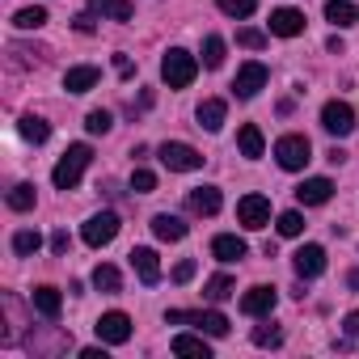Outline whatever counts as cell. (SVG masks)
<instances>
[{"label":"cell","mask_w":359,"mask_h":359,"mask_svg":"<svg viewBox=\"0 0 359 359\" xmlns=\"http://www.w3.org/2000/svg\"><path fill=\"white\" fill-rule=\"evenodd\" d=\"M254 342H258V346H283V330H275V325H258V330H254Z\"/></svg>","instance_id":"obj_37"},{"label":"cell","mask_w":359,"mask_h":359,"mask_svg":"<svg viewBox=\"0 0 359 359\" xmlns=\"http://www.w3.org/2000/svg\"><path fill=\"white\" fill-rule=\"evenodd\" d=\"M292 266H296L300 279H317V275L325 271V250H321V245H300V250L292 254Z\"/></svg>","instance_id":"obj_10"},{"label":"cell","mask_w":359,"mask_h":359,"mask_svg":"<svg viewBox=\"0 0 359 359\" xmlns=\"http://www.w3.org/2000/svg\"><path fill=\"white\" fill-rule=\"evenodd\" d=\"M39 245H43V237H39L34 229H22V233H13V254H18V258H30V254H39Z\"/></svg>","instance_id":"obj_29"},{"label":"cell","mask_w":359,"mask_h":359,"mask_svg":"<svg viewBox=\"0 0 359 359\" xmlns=\"http://www.w3.org/2000/svg\"><path fill=\"white\" fill-rule=\"evenodd\" d=\"M173 355H191V359H212V346L195 334H177L173 338Z\"/></svg>","instance_id":"obj_24"},{"label":"cell","mask_w":359,"mask_h":359,"mask_svg":"<svg viewBox=\"0 0 359 359\" xmlns=\"http://www.w3.org/2000/svg\"><path fill=\"white\" fill-rule=\"evenodd\" d=\"M224 114H229V110H224L220 97H208V102H199V110H195V118H199L203 131H220V127H224Z\"/></svg>","instance_id":"obj_20"},{"label":"cell","mask_w":359,"mask_h":359,"mask_svg":"<svg viewBox=\"0 0 359 359\" xmlns=\"http://www.w3.org/2000/svg\"><path fill=\"white\" fill-rule=\"evenodd\" d=\"M321 127H325L330 135H351V131H355V110H351L346 102H325V106H321Z\"/></svg>","instance_id":"obj_8"},{"label":"cell","mask_w":359,"mask_h":359,"mask_svg":"<svg viewBox=\"0 0 359 359\" xmlns=\"http://www.w3.org/2000/svg\"><path fill=\"white\" fill-rule=\"evenodd\" d=\"M195 325L203 334H212V338H224L229 334V317L224 313H195Z\"/></svg>","instance_id":"obj_28"},{"label":"cell","mask_w":359,"mask_h":359,"mask_svg":"<svg viewBox=\"0 0 359 359\" xmlns=\"http://www.w3.org/2000/svg\"><path fill=\"white\" fill-rule=\"evenodd\" d=\"M72 26H76V30H81V34H93V30H97V26H93V18H89V13H81V18H72Z\"/></svg>","instance_id":"obj_41"},{"label":"cell","mask_w":359,"mask_h":359,"mask_svg":"<svg viewBox=\"0 0 359 359\" xmlns=\"http://www.w3.org/2000/svg\"><path fill=\"white\" fill-rule=\"evenodd\" d=\"M152 233H156V241H182L191 229H187V220H177V216L161 212V216H152Z\"/></svg>","instance_id":"obj_19"},{"label":"cell","mask_w":359,"mask_h":359,"mask_svg":"<svg viewBox=\"0 0 359 359\" xmlns=\"http://www.w3.org/2000/svg\"><path fill=\"white\" fill-rule=\"evenodd\" d=\"M233 287H237V283H233L229 275H212L203 292H208V300H216V304H220V300H229V296H233Z\"/></svg>","instance_id":"obj_32"},{"label":"cell","mask_w":359,"mask_h":359,"mask_svg":"<svg viewBox=\"0 0 359 359\" xmlns=\"http://www.w3.org/2000/svg\"><path fill=\"white\" fill-rule=\"evenodd\" d=\"M13 26H18V30H43V26H47V9H39V5L18 9V13H13Z\"/></svg>","instance_id":"obj_27"},{"label":"cell","mask_w":359,"mask_h":359,"mask_svg":"<svg viewBox=\"0 0 359 359\" xmlns=\"http://www.w3.org/2000/svg\"><path fill=\"white\" fill-rule=\"evenodd\" d=\"M266 81H271V72H266V64H258V60H250V64H241V68H237V81H233V93H237V97H254L258 89H266Z\"/></svg>","instance_id":"obj_6"},{"label":"cell","mask_w":359,"mask_h":359,"mask_svg":"<svg viewBox=\"0 0 359 359\" xmlns=\"http://www.w3.org/2000/svg\"><path fill=\"white\" fill-rule=\"evenodd\" d=\"M346 283H351V292H359V271H351V275H346Z\"/></svg>","instance_id":"obj_45"},{"label":"cell","mask_w":359,"mask_h":359,"mask_svg":"<svg viewBox=\"0 0 359 359\" xmlns=\"http://www.w3.org/2000/svg\"><path fill=\"white\" fill-rule=\"evenodd\" d=\"M237 220H241L245 229H266V224H271V199L245 195V199L237 203Z\"/></svg>","instance_id":"obj_9"},{"label":"cell","mask_w":359,"mask_h":359,"mask_svg":"<svg viewBox=\"0 0 359 359\" xmlns=\"http://www.w3.org/2000/svg\"><path fill=\"white\" fill-rule=\"evenodd\" d=\"M9 208H13V212H30V208H34V187H30V182H18V187L9 191Z\"/></svg>","instance_id":"obj_31"},{"label":"cell","mask_w":359,"mask_h":359,"mask_svg":"<svg viewBox=\"0 0 359 359\" xmlns=\"http://www.w3.org/2000/svg\"><path fill=\"white\" fill-rule=\"evenodd\" d=\"M97 81H102V72H97L93 64H81V68H68V72H64V89H68V93H89Z\"/></svg>","instance_id":"obj_17"},{"label":"cell","mask_w":359,"mask_h":359,"mask_svg":"<svg viewBox=\"0 0 359 359\" xmlns=\"http://www.w3.org/2000/svg\"><path fill=\"white\" fill-rule=\"evenodd\" d=\"M81 359H106V351H102V346H85Z\"/></svg>","instance_id":"obj_44"},{"label":"cell","mask_w":359,"mask_h":359,"mask_svg":"<svg viewBox=\"0 0 359 359\" xmlns=\"http://www.w3.org/2000/svg\"><path fill=\"white\" fill-rule=\"evenodd\" d=\"M330 195H334V182H330V177H304V182L296 187V199H300L304 208H321V203H330Z\"/></svg>","instance_id":"obj_11"},{"label":"cell","mask_w":359,"mask_h":359,"mask_svg":"<svg viewBox=\"0 0 359 359\" xmlns=\"http://www.w3.org/2000/svg\"><path fill=\"white\" fill-rule=\"evenodd\" d=\"M195 76H199V60H195L191 51H182V47L165 51V60H161V81H165L169 89H187Z\"/></svg>","instance_id":"obj_2"},{"label":"cell","mask_w":359,"mask_h":359,"mask_svg":"<svg viewBox=\"0 0 359 359\" xmlns=\"http://www.w3.org/2000/svg\"><path fill=\"white\" fill-rule=\"evenodd\" d=\"M220 203H224V199H220V191H216V187H195V191L187 195V208H191L195 216H216V212H220Z\"/></svg>","instance_id":"obj_15"},{"label":"cell","mask_w":359,"mask_h":359,"mask_svg":"<svg viewBox=\"0 0 359 359\" xmlns=\"http://www.w3.org/2000/svg\"><path fill=\"white\" fill-rule=\"evenodd\" d=\"M93 287H97V292H106V296H114V292L123 287V275H118L110 262H102V266L93 271Z\"/></svg>","instance_id":"obj_26"},{"label":"cell","mask_w":359,"mask_h":359,"mask_svg":"<svg viewBox=\"0 0 359 359\" xmlns=\"http://www.w3.org/2000/svg\"><path fill=\"white\" fill-rule=\"evenodd\" d=\"M156 156H161V165L173 169V173H195V169H203V152L191 148V144H182V140H165V144L156 148Z\"/></svg>","instance_id":"obj_3"},{"label":"cell","mask_w":359,"mask_h":359,"mask_svg":"<svg viewBox=\"0 0 359 359\" xmlns=\"http://www.w3.org/2000/svg\"><path fill=\"white\" fill-rule=\"evenodd\" d=\"M325 22L338 26V30H346V26L359 22V9L351 5V0H330V5H325Z\"/></svg>","instance_id":"obj_21"},{"label":"cell","mask_w":359,"mask_h":359,"mask_svg":"<svg viewBox=\"0 0 359 359\" xmlns=\"http://www.w3.org/2000/svg\"><path fill=\"white\" fill-rule=\"evenodd\" d=\"M271 34H279V39L304 34V13H300V9H275V13H271Z\"/></svg>","instance_id":"obj_14"},{"label":"cell","mask_w":359,"mask_h":359,"mask_svg":"<svg viewBox=\"0 0 359 359\" xmlns=\"http://www.w3.org/2000/svg\"><path fill=\"white\" fill-rule=\"evenodd\" d=\"M18 131H22L30 144H47V140H51V123H47V118H39V114H26V118L18 123Z\"/></svg>","instance_id":"obj_25"},{"label":"cell","mask_w":359,"mask_h":359,"mask_svg":"<svg viewBox=\"0 0 359 359\" xmlns=\"http://www.w3.org/2000/svg\"><path fill=\"white\" fill-rule=\"evenodd\" d=\"M237 148H241V156L258 161V156H262V148H266V140H262V131H258L254 123H245V127L237 131Z\"/></svg>","instance_id":"obj_23"},{"label":"cell","mask_w":359,"mask_h":359,"mask_svg":"<svg viewBox=\"0 0 359 359\" xmlns=\"http://www.w3.org/2000/svg\"><path fill=\"white\" fill-rule=\"evenodd\" d=\"M275 229H279V237H300V233H304V216H300V212H283V216L275 220Z\"/></svg>","instance_id":"obj_33"},{"label":"cell","mask_w":359,"mask_h":359,"mask_svg":"<svg viewBox=\"0 0 359 359\" xmlns=\"http://www.w3.org/2000/svg\"><path fill=\"white\" fill-rule=\"evenodd\" d=\"M275 161L283 165V169H304L309 161H313V144H309V135H279L275 140Z\"/></svg>","instance_id":"obj_4"},{"label":"cell","mask_w":359,"mask_h":359,"mask_svg":"<svg viewBox=\"0 0 359 359\" xmlns=\"http://www.w3.org/2000/svg\"><path fill=\"white\" fill-rule=\"evenodd\" d=\"M85 127H89V135H106L114 127V118H110V110H89L85 114Z\"/></svg>","instance_id":"obj_34"},{"label":"cell","mask_w":359,"mask_h":359,"mask_svg":"<svg viewBox=\"0 0 359 359\" xmlns=\"http://www.w3.org/2000/svg\"><path fill=\"white\" fill-rule=\"evenodd\" d=\"M212 258H216V262H241V258H245V241H241L237 233H220V237L212 241Z\"/></svg>","instance_id":"obj_18"},{"label":"cell","mask_w":359,"mask_h":359,"mask_svg":"<svg viewBox=\"0 0 359 359\" xmlns=\"http://www.w3.org/2000/svg\"><path fill=\"white\" fill-rule=\"evenodd\" d=\"M93 330H97V338H102V342H106V346H123V342H127V338H131V317H127V313H118V309H114V313H102V317H97V325H93Z\"/></svg>","instance_id":"obj_5"},{"label":"cell","mask_w":359,"mask_h":359,"mask_svg":"<svg viewBox=\"0 0 359 359\" xmlns=\"http://www.w3.org/2000/svg\"><path fill=\"white\" fill-rule=\"evenodd\" d=\"M342 330H346V338H359V313H346L342 317Z\"/></svg>","instance_id":"obj_40"},{"label":"cell","mask_w":359,"mask_h":359,"mask_svg":"<svg viewBox=\"0 0 359 359\" xmlns=\"http://www.w3.org/2000/svg\"><path fill=\"white\" fill-rule=\"evenodd\" d=\"M195 271H199V262H195V258H182V262L173 266V283H191Z\"/></svg>","instance_id":"obj_38"},{"label":"cell","mask_w":359,"mask_h":359,"mask_svg":"<svg viewBox=\"0 0 359 359\" xmlns=\"http://www.w3.org/2000/svg\"><path fill=\"white\" fill-rule=\"evenodd\" d=\"M114 68H118L123 76H131V60H127V55H114Z\"/></svg>","instance_id":"obj_43"},{"label":"cell","mask_w":359,"mask_h":359,"mask_svg":"<svg viewBox=\"0 0 359 359\" xmlns=\"http://www.w3.org/2000/svg\"><path fill=\"white\" fill-rule=\"evenodd\" d=\"M51 250H55V254H68V250H72L68 233H55V237H51Z\"/></svg>","instance_id":"obj_42"},{"label":"cell","mask_w":359,"mask_h":359,"mask_svg":"<svg viewBox=\"0 0 359 359\" xmlns=\"http://www.w3.org/2000/svg\"><path fill=\"white\" fill-rule=\"evenodd\" d=\"M30 304H34L47 321H55V317H60V309H64V296H60V287L43 283V287H34V292H30Z\"/></svg>","instance_id":"obj_16"},{"label":"cell","mask_w":359,"mask_h":359,"mask_svg":"<svg viewBox=\"0 0 359 359\" xmlns=\"http://www.w3.org/2000/svg\"><path fill=\"white\" fill-rule=\"evenodd\" d=\"M127 258H131V266H135L140 283H148V287H152V283L161 279V262H156V250H148V245H135Z\"/></svg>","instance_id":"obj_13"},{"label":"cell","mask_w":359,"mask_h":359,"mask_svg":"<svg viewBox=\"0 0 359 359\" xmlns=\"http://www.w3.org/2000/svg\"><path fill=\"white\" fill-rule=\"evenodd\" d=\"M237 43L250 47V51H258V47H266V34L262 30H237Z\"/></svg>","instance_id":"obj_39"},{"label":"cell","mask_w":359,"mask_h":359,"mask_svg":"<svg viewBox=\"0 0 359 359\" xmlns=\"http://www.w3.org/2000/svg\"><path fill=\"white\" fill-rule=\"evenodd\" d=\"M89 9L102 13V18H110V22H131V13H135L131 0H89Z\"/></svg>","instance_id":"obj_22"},{"label":"cell","mask_w":359,"mask_h":359,"mask_svg":"<svg viewBox=\"0 0 359 359\" xmlns=\"http://www.w3.org/2000/svg\"><path fill=\"white\" fill-rule=\"evenodd\" d=\"M275 287H266V283H258V287H250L245 296H241V313H250V317H266V313H275Z\"/></svg>","instance_id":"obj_12"},{"label":"cell","mask_w":359,"mask_h":359,"mask_svg":"<svg viewBox=\"0 0 359 359\" xmlns=\"http://www.w3.org/2000/svg\"><path fill=\"white\" fill-rule=\"evenodd\" d=\"M89 161H93V148H89V144H72V148L60 156V165L51 169V182H55L60 191H76L81 177H85V169H89Z\"/></svg>","instance_id":"obj_1"},{"label":"cell","mask_w":359,"mask_h":359,"mask_svg":"<svg viewBox=\"0 0 359 359\" xmlns=\"http://www.w3.org/2000/svg\"><path fill=\"white\" fill-rule=\"evenodd\" d=\"M131 191H135V195L156 191V173H152V169H135V173H131Z\"/></svg>","instance_id":"obj_36"},{"label":"cell","mask_w":359,"mask_h":359,"mask_svg":"<svg viewBox=\"0 0 359 359\" xmlns=\"http://www.w3.org/2000/svg\"><path fill=\"white\" fill-rule=\"evenodd\" d=\"M85 245H93V250H102V245H110L114 237H118V216L114 212H97L89 224H85Z\"/></svg>","instance_id":"obj_7"},{"label":"cell","mask_w":359,"mask_h":359,"mask_svg":"<svg viewBox=\"0 0 359 359\" xmlns=\"http://www.w3.org/2000/svg\"><path fill=\"white\" fill-rule=\"evenodd\" d=\"M220 5V13H229V18H250L254 9H258V0H216Z\"/></svg>","instance_id":"obj_35"},{"label":"cell","mask_w":359,"mask_h":359,"mask_svg":"<svg viewBox=\"0 0 359 359\" xmlns=\"http://www.w3.org/2000/svg\"><path fill=\"white\" fill-rule=\"evenodd\" d=\"M203 64H208V68H220V64H224V39H220V34H208V39H203Z\"/></svg>","instance_id":"obj_30"}]
</instances>
